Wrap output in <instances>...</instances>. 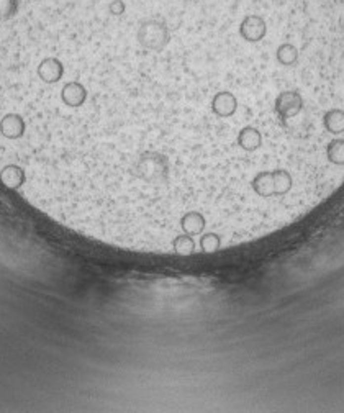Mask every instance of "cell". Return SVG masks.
Returning <instances> with one entry per match:
<instances>
[{
    "label": "cell",
    "mask_w": 344,
    "mask_h": 413,
    "mask_svg": "<svg viewBox=\"0 0 344 413\" xmlns=\"http://www.w3.org/2000/svg\"><path fill=\"white\" fill-rule=\"evenodd\" d=\"M108 12L113 17H122V15L127 12V3L123 2V0H112L110 3H108Z\"/></svg>",
    "instance_id": "obj_1"
}]
</instances>
